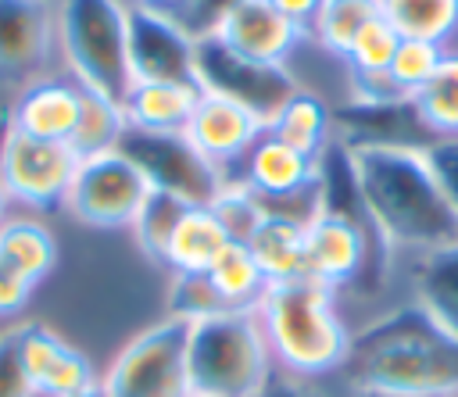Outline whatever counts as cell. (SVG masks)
Wrapping results in <instances>:
<instances>
[{"label":"cell","instance_id":"cell-1","mask_svg":"<svg viewBox=\"0 0 458 397\" xmlns=\"http://www.w3.org/2000/svg\"><path fill=\"white\" fill-rule=\"evenodd\" d=\"M354 182L386 250H440L458 243V211L433 179L422 147L354 143L347 147Z\"/></svg>","mask_w":458,"mask_h":397},{"label":"cell","instance_id":"cell-2","mask_svg":"<svg viewBox=\"0 0 458 397\" xmlns=\"http://www.w3.org/2000/svg\"><path fill=\"white\" fill-rule=\"evenodd\" d=\"M258 318L276 372L304 383L344 368L351 351V329L336 311V290L315 279L276 283L258 304Z\"/></svg>","mask_w":458,"mask_h":397},{"label":"cell","instance_id":"cell-3","mask_svg":"<svg viewBox=\"0 0 458 397\" xmlns=\"http://www.w3.org/2000/svg\"><path fill=\"white\" fill-rule=\"evenodd\" d=\"M190 386L208 397H258L276 376V361L258 311H222L190 322Z\"/></svg>","mask_w":458,"mask_h":397},{"label":"cell","instance_id":"cell-4","mask_svg":"<svg viewBox=\"0 0 458 397\" xmlns=\"http://www.w3.org/2000/svg\"><path fill=\"white\" fill-rule=\"evenodd\" d=\"M125 14V0H61L57 7V39L75 82L118 104L132 86Z\"/></svg>","mask_w":458,"mask_h":397},{"label":"cell","instance_id":"cell-5","mask_svg":"<svg viewBox=\"0 0 458 397\" xmlns=\"http://www.w3.org/2000/svg\"><path fill=\"white\" fill-rule=\"evenodd\" d=\"M190 322L168 315L136 333L100 379L107 397H190Z\"/></svg>","mask_w":458,"mask_h":397},{"label":"cell","instance_id":"cell-6","mask_svg":"<svg viewBox=\"0 0 458 397\" xmlns=\"http://www.w3.org/2000/svg\"><path fill=\"white\" fill-rule=\"evenodd\" d=\"M354 393L372 397H454L458 393V340L415 343L351 358L344 368Z\"/></svg>","mask_w":458,"mask_h":397},{"label":"cell","instance_id":"cell-7","mask_svg":"<svg viewBox=\"0 0 458 397\" xmlns=\"http://www.w3.org/2000/svg\"><path fill=\"white\" fill-rule=\"evenodd\" d=\"M118 154H125L147 179L150 190L172 193L190 207H211L222 186L229 182L190 139L186 132H140L125 129L118 139Z\"/></svg>","mask_w":458,"mask_h":397},{"label":"cell","instance_id":"cell-8","mask_svg":"<svg viewBox=\"0 0 458 397\" xmlns=\"http://www.w3.org/2000/svg\"><path fill=\"white\" fill-rule=\"evenodd\" d=\"M147 193H150V186H147L143 172L125 154L107 150V154L79 161L68 197H64V207L82 225L122 229V225H132Z\"/></svg>","mask_w":458,"mask_h":397},{"label":"cell","instance_id":"cell-9","mask_svg":"<svg viewBox=\"0 0 458 397\" xmlns=\"http://www.w3.org/2000/svg\"><path fill=\"white\" fill-rule=\"evenodd\" d=\"M75 168L79 157L68 143L36 139L7 125L0 139V182L11 200H21L39 211L64 207Z\"/></svg>","mask_w":458,"mask_h":397},{"label":"cell","instance_id":"cell-10","mask_svg":"<svg viewBox=\"0 0 458 397\" xmlns=\"http://www.w3.org/2000/svg\"><path fill=\"white\" fill-rule=\"evenodd\" d=\"M197 82L208 93H222L247 111H254L265 125L276 118V111L301 89L286 68L254 64L229 46H222L211 32L197 36Z\"/></svg>","mask_w":458,"mask_h":397},{"label":"cell","instance_id":"cell-11","mask_svg":"<svg viewBox=\"0 0 458 397\" xmlns=\"http://www.w3.org/2000/svg\"><path fill=\"white\" fill-rule=\"evenodd\" d=\"M129 72L132 82H197V36L172 14L129 4Z\"/></svg>","mask_w":458,"mask_h":397},{"label":"cell","instance_id":"cell-12","mask_svg":"<svg viewBox=\"0 0 458 397\" xmlns=\"http://www.w3.org/2000/svg\"><path fill=\"white\" fill-rule=\"evenodd\" d=\"M211 36L222 46H229L233 54H240V57H247L254 64L286 68L290 54L311 32H304L301 25H293L290 18H283L268 0H233L215 18Z\"/></svg>","mask_w":458,"mask_h":397},{"label":"cell","instance_id":"cell-13","mask_svg":"<svg viewBox=\"0 0 458 397\" xmlns=\"http://www.w3.org/2000/svg\"><path fill=\"white\" fill-rule=\"evenodd\" d=\"M57 14L50 0H0V86H29L50 57Z\"/></svg>","mask_w":458,"mask_h":397},{"label":"cell","instance_id":"cell-14","mask_svg":"<svg viewBox=\"0 0 458 397\" xmlns=\"http://www.w3.org/2000/svg\"><path fill=\"white\" fill-rule=\"evenodd\" d=\"M265 136V122L247 111L243 104L200 89V100L193 107V118L186 125V139L233 179V165H243V157L254 150V143Z\"/></svg>","mask_w":458,"mask_h":397},{"label":"cell","instance_id":"cell-15","mask_svg":"<svg viewBox=\"0 0 458 397\" xmlns=\"http://www.w3.org/2000/svg\"><path fill=\"white\" fill-rule=\"evenodd\" d=\"M372 229L340 211H318L308 225V279L340 290L365 275L372 258ZM379 240V236H376Z\"/></svg>","mask_w":458,"mask_h":397},{"label":"cell","instance_id":"cell-16","mask_svg":"<svg viewBox=\"0 0 458 397\" xmlns=\"http://www.w3.org/2000/svg\"><path fill=\"white\" fill-rule=\"evenodd\" d=\"M21 333V358H25V372L36 393L43 397H72L86 386H93V365L82 351H75L72 343H64L54 329H47L43 322H25L18 325Z\"/></svg>","mask_w":458,"mask_h":397},{"label":"cell","instance_id":"cell-17","mask_svg":"<svg viewBox=\"0 0 458 397\" xmlns=\"http://www.w3.org/2000/svg\"><path fill=\"white\" fill-rule=\"evenodd\" d=\"M79 104H82V86L68 79H36L21 86V93L11 104V129L36 136V139H54L68 143L79 122Z\"/></svg>","mask_w":458,"mask_h":397},{"label":"cell","instance_id":"cell-18","mask_svg":"<svg viewBox=\"0 0 458 397\" xmlns=\"http://www.w3.org/2000/svg\"><path fill=\"white\" fill-rule=\"evenodd\" d=\"M265 204L286 200L297 193H308L322 182V161H311L297 154L293 147L279 143L276 136H261L254 150L243 157V175H240Z\"/></svg>","mask_w":458,"mask_h":397},{"label":"cell","instance_id":"cell-19","mask_svg":"<svg viewBox=\"0 0 458 397\" xmlns=\"http://www.w3.org/2000/svg\"><path fill=\"white\" fill-rule=\"evenodd\" d=\"M197 100H200V86L132 82L122 100V114H125V125L140 132H186Z\"/></svg>","mask_w":458,"mask_h":397},{"label":"cell","instance_id":"cell-20","mask_svg":"<svg viewBox=\"0 0 458 397\" xmlns=\"http://www.w3.org/2000/svg\"><path fill=\"white\" fill-rule=\"evenodd\" d=\"M268 136H276L279 143L293 147L297 154L311 157V161H322V154L333 147V111L329 104L311 93V89H297L279 111L276 118L265 125Z\"/></svg>","mask_w":458,"mask_h":397},{"label":"cell","instance_id":"cell-21","mask_svg":"<svg viewBox=\"0 0 458 397\" xmlns=\"http://www.w3.org/2000/svg\"><path fill=\"white\" fill-rule=\"evenodd\" d=\"M247 250L254 254L258 268L265 272V279L272 286L308 279V225L304 222L268 215L261 222V229L250 236Z\"/></svg>","mask_w":458,"mask_h":397},{"label":"cell","instance_id":"cell-22","mask_svg":"<svg viewBox=\"0 0 458 397\" xmlns=\"http://www.w3.org/2000/svg\"><path fill=\"white\" fill-rule=\"evenodd\" d=\"M233 240L225 236L222 222L215 218L211 207H186L179 225L168 236V247L161 254V265L172 275L182 272H208L215 265V258L229 247Z\"/></svg>","mask_w":458,"mask_h":397},{"label":"cell","instance_id":"cell-23","mask_svg":"<svg viewBox=\"0 0 458 397\" xmlns=\"http://www.w3.org/2000/svg\"><path fill=\"white\" fill-rule=\"evenodd\" d=\"M415 304H422L433 322L458 340V243L419 254L415 265Z\"/></svg>","mask_w":458,"mask_h":397},{"label":"cell","instance_id":"cell-24","mask_svg":"<svg viewBox=\"0 0 458 397\" xmlns=\"http://www.w3.org/2000/svg\"><path fill=\"white\" fill-rule=\"evenodd\" d=\"M0 261L11 265L25 283H39L57 265V240L43 222L11 218L0 225Z\"/></svg>","mask_w":458,"mask_h":397},{"label":"cell","instance_id":"cell-25","mask_svg":"<svg viewBox=\"0 0 458 397\" xmlns=\"http://www.w3.org/2000/svg\"><path fill=\"white\" fill-rule=\"evenodd\" d=\"M208 279L229 311H258V304L272 286L258 268L254 254L247 250V243H229L208 268Z\"/></svg>","mask_w":458,"mask_h":397},{"label":"cell","instance_id":"cell-26","mask_svg":"<svg viewBox=\"0 0 458 397\" xmlns=\"http://www.w3.org/2000/svg\"><path fill=\"white\" fill-rule=\"evenodd\" d=\"M379 14L401 39H429L447 46L458 36V0H379Z\"/></svg>","mask_w":458,"mask_h":397},{"label":"cell","instance_id":"cell-27","mask_svg":"<svg viewBox=\"0 0 458 397\" xmlns=\"http://www.w3.org/2000/svg\"><path fill=\"white\" fill-rule=\"evenodd\" d=\"M411 111L426 136L454 139L458 136V54H447L433 79L411 97Z\"/></svg>","mask_w":458,"mask_h":397},{"label":"cell","instance_id":"cell-28","mask_svg":"<svg viewBox=\"0 0 458 397\" xmlns=\"http://www.w3.org/2000/svg\"><path fill=\"white\" fill-rule=\"evenodd\" d=\"M125 114H122V104L104 97V93H93V89H82V104H79V122H75V132L68 139V147L75 150V157H97V154H107V150H118V139L125 132Z\"/></svg>","mask_w":458,"mask_h":397},{"label":"cell","instance_id":"cell-29","mask_svg":"<svg viewBox=\"0 0 458 397\" xmlns=\"http://www.w3.org/2000/svg\"><path fill=\"white\" fill-rule=\"evenodd\" d=\"M379 18V0H322L318 7V18L311 25V39L333 54V57H344L351 39L372 21Z\"/></svg>","mask_w":458,"mask_h":397},{"label":"cell","instance_id":"cell-30","mask_svg":"<svg viewBox=\"0 0 458 397\" xmlns=\"http://www.w3.org/2000/svg\"><path fill=\"white\" fill-rule=\"evenodd\" d=\"M401 46V36L397 29L379 14L372 18L347 46V54L340 57L344 68H347V79H365V75H379V72H390V61Z\"/></svg>","mask_w":458,"mask_h":397},{"label":"cell","instance_id":"cell-31","mask_svg":"<svg viewBox=\"0 0 458 397\" xmlns=\"http://www.w3.org/2000/svg\"><path fill=\"white\" fill-rule=\"evenodd\" d=\"M211 211H215V218L222 222L225 236H229L233 243H250V236H254V232L261 229V222L268 218L265 200H261L243 179H229V182L222 186V193L215 197Z\"/></svg>","mask_w":458,"mask_h":397},{"label":"cell","instance_id":"cell-32","mask_svg":"<svg viewBox=\"0 0 458 397\" xmlns=\"http://www.w3.org/2000/svg\"><path fill=\"white\" fill-rule=\"evenodd\" d=\"M186 207H190V204H182V200L172 197V193H161V190H150V193H147L140 215L132 218V232H136L140 250H143L150 261L161 265V254H165V247H168V236H172V229L179 225V218H182Z\"/></svg>","mask_w":458,"mask_h":397},{"label":"cell","instance_id":"cell-33","mask_svg":"<svg viewBox=\"0 0 458 397\" xmlns=\"http://www.w3.org/2000/svg\"><path fill=\"white\" fill-rule=\"evenodd\" d=\"M447 54H451L447 46L429 43V39H401V46L390 61V82L401 89V97L411 100L433 79V72L440 68V61Z\"/></svg>","mask_w":458,"mask_h":397},{"label":"cell","instance_id":"cell-34","mask_svg":"<svg viewBox=\"0 0 458 397\" xmlns=\"http://www.w3.org/2000/svg\"><path fill=\"white\" fill-rule=\"evenodd\" d=\"M222 311H229V308L215 293L208 272L172 275V286H168V315H175L182 322H200V318H211V315H222Z\"/></svg>","mask_w":458,"mask_h":397},{"label":"cell","instance_id":"cell-35","mask_svg":"<svg viewBox=\"0 0 458 397\" xmlns=\"http://www.w3.org/2000/svg\"><path fill=\"white\" fill-rule=\"evenodd\" d=\"M32 383L25 372V358H21V333L4 329L0 333V397H32Z\"/></svg>","mask_w":458,"mask_h":397},{"label":"cell","instance_id":"cell-36","mask_svg":"<svg viewBox=\"0 0 458 397\" xmlns=\"http://www.w3.org/2000/svg\"><path fill=\"white\" fill-rule=\"evenodd\" d=\"M422 154H426V165H429L433 179L440 182L444 197L458 211V136L454 139H429L422 147Z\"/></svg>","mask_w":458,"mask_h":397},{"label":"cell","instance_id":"cell-37","mask_svg":"<svg viewBox=\"0 0 458 397\" xmlns=\"http://www.w3.org/2000/svg\"><path fill=\"white\" fill-rule=\"evenodd\" d=\"M29 293H32V283H25L11 265L0 261V318L21 311L25 300H29Z\"/></svg>","mask_w":458,"mask_h":397},{"label":"cell","instance_id":"cell-38","mask_svg":"<svg viewBox=\"0 0 458 397\" xmlns=\"http://www.w3.org/2000/svg\"><path fill=\"white\" fill-rule=\"evenodd\" d=\"M283 18H290L293 25H301L304 32H311V25H315V18H318V7H322V0H268Z\"/></svg>","mask_w":458,"mask_h":397},{"label":"cell","instance_id":"cell-39","mask_svg":"<svg viewBox=\"0 0 458 397\" xmlns=\"http://www.w3.org/2000/svg\"><path fill=\"white\" fill-rule=\"evenodd\" d=\"M258 397H315V393H308V386H304L301 379H290V376L276 372V376L261 386V393H258Z\"/></svg>","mask_w":458,"mask_h":397},{"label":"cell","instance_id":"cell-40","mask_svg":"<svg viewBox=\"0 0 458 397\" xmlns=\"http://www.w3.org/2000/svg\"><path fill=\"white\" fill-rule=\"evenodd\" d=\"M125 4H136V7H150V11H161V14H172L179 21H186V14L193 11L197 0H125Z\"/></svg>","mask_w":458,"mask_h":397},{"label":"cell","instance_id":"cell-41","mask_svg":"<svg viewBox=\"0 0 458 397\" xmlns=\"http://www.w3.org/2000/svg\"><path fill=\"white\" fill-rule=\"evenodd\" d=\"M72 397H107V393H104L100 383H93V386H86V390H79V393H72Z\"/></svg>","mask_w":458,"mask_h":397},{"label":"cell","instance_id":"cell-42","mask_svg":"<svg viewBox=\"0 0 458 397\" xmlns=\"http://www.w3.org/2000/svg\"><path fill=\"white\" fill-rule=\"evenodd\" d=\"M7 200H11V197H7V190H4V182H0V225L7 222Z\"/></svg>","mask_w":458,"mask_h":397},{"label":"cell","instance_id":"cell-43","mask_svg":"<svg viewBox=\"0 0 458 397\" xmlns=\"http://www.w3.org/2000/svg\"><path fill=\"white\" fill-rule=\"evenodd\" d=\"M190 397H208V393H190Z\"/></svg>","mask_w":458,"mask_h":397},{"label":"cell","instance_id":"cell-44","mask_svg":"<svg viewBox=\"0 0 458 397\" xmlns=\"http://www.w3.org/2000/svg\"><path fill=\"white\" fill-rule=\"evenodd\" d=\"M454 397H458V393H454Z\"/></svg>","mask_w":458,"mask_h":397}]
</instances>
